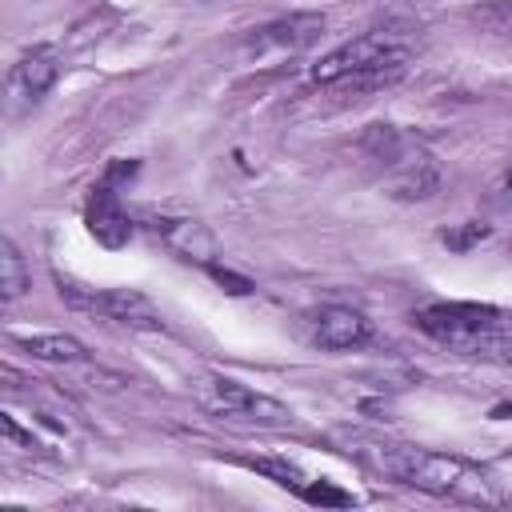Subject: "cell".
Here are the masks:
<instances>
[{
	"label": "cell",
	"instance_id": "cell-12",
	"mask_svg": "<svg viewBox=\"0 0 512 512\" xmlns=\"http://www.w3.org/2000/svg\"><path fill=\"white\" fill-rule=\"evenodd\" d=\"M16 344L32 360H48V364H80L88 356L84 344L68 332H32V336H16Z\"/></svg>",
	"mask_w": 512,
	"mask_h": 512
},
{
	"label": "cell",
	"instance_id": "cell-15",
	"mask_svg": "<svg viewBox=\"0 0 512 512\" xmlns=\"http://www.w3.org/2000/svg\"><path fill=\"white\" fill-rule=\"evenodd\" d=\"M484 236H488V228H484V224H468L464 232H444L440 240H444L448 248H460V252H464V248H472V244H476V240H484Z\"/></svg>",
	"mask_w": 512,
	"mask_h": 512
},
{
	"label": "cell",
	"instance_id": "cell-14",
	"mask_svg": "<svg viewBox=\"0 0 512 512\" xmlns=\"http://www.w3.org/2000/svg\"><path fill=\"white\" fill-rule=\"evenodd\" d=\"M476 20H480L484 28H492V32H500V36L512 40V0H496V4H488L484 12H476Z\"/></svg>",
	"mask_w": 512,
	"mask_h": 512
},
{
	"label": "cell",
	"instance_id": "cell-7",
	"mask_svg": "<svg viewBox=\"0 0 512 512\" xmlns=\"http://www.w3.org/2000/svg\"><path fill=\"white\" fill-rule=\"evenodd\" d=\"M120 172H124V160L108 164V172L92 184V192L84 200V224H88L92 240L104 244V248H124L132 240V216H128V208L120 204V192H116Z\"/></svg>",
	"mask_w": 512,
	"mask_h": 512
},
{
	"label": "cell",
	"instance_id": "cell-3",
	"mask_svg": "<svg viewBox=\"0 0 512 512\" xmlns=\"http://www.w3.org/2000/svg\"><path fill=\"white\" fill-rule=\"evenodd\" d=\"M412 324L456 356L512 364V320L476 300H432L412 312Z\"/></svg>",
	"mask_w": 512,
	"mask_h": 512
},
{
	"label": "cell",
	"instance_id": "cell-1",
	"mask_svg": "<svg viewBox=\"0 0 512 512\" xmlns=\"http://www.w3.org/2000/svg\"><path fill=\"white\" fill-rule=\"evenodd\" d=\"M352 456L372 468L384 480H396L404 488L428 492L436 500H452V504H472V508H500L508 504V492L500 488V480L452 452H432L420 444H400V440H380V436H356L352 440Z\"/></svg>",
	"mask_w": 512,
	"mask_h": 512
},
{
	"label": "cell",
	"instance_id": "cell-11",
	"mask_svg": "<svg viewBox=\"0 0 512 512\" xmlns=\"http://www.w3.org/2000/svg\"><path fill=\"white\" fill-rule=\"evenodd\" d=\"M320 32H324V16H320V12H292V16H284V20L264 24V28L252 36V44H256V48H276V52H300V48L316 44Z\"/></svg>",
	"mask_w": 512,
	"mask_h": 512
},
{
	"label": "cell",
	"instance_id": "cell-6",
	"mask_svg": "<svg viewBox=\"0 0 512 512\" xmlns=\"http://www.w3.org/2000/svg\"><path fill=\"white\" fill-rule=\"evenodd\" d=\"M60 296L72 308L92 312L100 320H116L124 328H144V332H164L160 308L136 288H80V284H64L60 280Z\"/></svg>",
	"mask_w": 512,
	"mask_h": 512
},
{
	"label": "cell",
	"instance_id": "cell-4",
	"mask_svg": "<svg viewBox=\"0 0 512 512\" xmlns=\"http://www.w3.org/2000/svg\"><path fill=\"white\" fill-rule=\"evenodd\" d=\"M360 148H364V156L380 168L388 196H396V200H428V196L440 188V168H436V160H432L416 140H408L400 128H392V124H372V128L364 132Z\"/></svg>",
	"mask_w": 512,
	"mask_h": 512
},
{
	"label": "cell",
	"instance_id": "cell-2",
	"mask_svg": "<svg viewBox=\"0 0 512 512\" xmlns=\"http://www.w3.org/2000/svg\"><path fill=\"white\" fill-rule=\"evenodd\" d=\"M404 68H408L404 40L392 28H372V32L344 40L340 48L324 52L308 68V80L336 96H364V92H380V88L396 84L404 76Z\"/></svg>",
	"mask_w": 512,
	"mask_h": 512
},
{
	"label": "cell",
	"instance_id": "cell-16",
	"mask_svg": "<svg viewBox=\"0 0 512 512\" xmlns=\"http://www.w3.org/2000/svg\"><path fill=\"white\" fill-rule=\"evenodd\" d=\"M500 196L512 204V168H504V176H500Z\"/></svg>",
	"mask_w": 512,
	"mask_h": 512
},
{
	"label": "cell",
	"instance_id": "cell-13",
	"mask_svg": "<svg viewBox=\"0 0 512 512\" xmlns=\"http://www.w3.org/2000/svg\"><path fill=\"white\" fill-rule=\"evenodd\" d=\"M24 288H28V264H24L20 248L4 236L0 240V296L12 304V300L24 296Z\"/></svg>",
	"mask_w": 512,
	"mask_h": 512
},
{
	"label": "cell",
	"instance_id": "cell-8",
	"mask_svg": "<svg viewBox=\"0 0 512 512\" xmlns=\"http://www.w3.org/2000/svg\"><path fill=\"white\" fill-rule=\"evenodd\" d=\"M60 68H64V60H60L56 44H32L8 72V104H12V112L36 108L48 96V88L60 80Z\"/></svg>",
	"mask_w": 512,
	"mask_h": 512
},
{
	"label": "cell",
	"instance_id": "cell-5",
	"mask_svg": "<svg viewBox=\"0 0 512 512\" xmlns=\"http://www.w3.org/2000/svg\"><path fill=\"white\" fill-rule=\"evenodd\" d=\"M196 404L208 416H220V420L264 424V428L292 424V412L280 400H272V396H264V392H256V388H248L232 376H220V372H208V376L196 380Z\"/></svg>",
	"mask_w": 512,
	"mask_h": 512
},
{
	"label": "cell",
	"instance_id": "cell-9",
	"mask_svg": "<svg viewBox=\"0 0 512 512\" xmlns=\"http://www.w3.org/2000/svg\"><path fill=\"white\" fill-rule=\"evenodd\" d=\"M240 464L252 468V472H260V476H268V480H276L280 488L296 492V496L308 500V504H320V508H348V504H356L352 492L336 488L332 480L308 476L300 464H292V460H284V456H244Z\"/></svg>",
	"mask_w": 512,
	"mask_h": 512
},
{
	"label": "cell",
	"instance_id": "cell-10",
	"mask_svg": "<svg viewBox=\"0 0 512 512\" xmlns=\"http://www.w3.org/2000/svg\"><path fill=\"white\" fill-rule=\"evenodd\" d=\"M308 332H312V344L324 352H352V348H364L372 340V320L360 308L324 304L312 312Z\"/></svg>",
	"mask_w": 512,
	"mask_h": 512
}]
</instances>
